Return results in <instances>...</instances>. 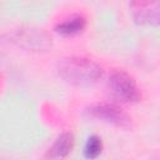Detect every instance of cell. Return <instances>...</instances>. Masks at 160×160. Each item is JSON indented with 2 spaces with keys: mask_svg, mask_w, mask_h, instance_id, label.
<instances>
[{
  "mask_svg": "<svg viewBox=\"0 0 160 160\" xmlns=\"http://www.w3.org/2000/svg\"><path fill=\"white\" fill-rule=\"evenodd\" d=\"M59 75L68 82L78 86H89L101 76V69L91 60L69 58L59 62Z\"/></svg>",
  "mask_w": 160,
  "mask_h": 160,
  "instance_id": "obj_1",
  "label": "cell"
},
{
  "mask_svg": "<svg viewBox=\"0 0 160 160\" xmlns=\"http://www.w3.org/2000/svg\"><path fill=\"white\" fill-rule=\"evenodd\" d=\"M109 88L112 94L122 101L134 102L140 99V92L136 88L135 81L131 76L122 71L111 74V76L109 78Z\"/></svg>",
  "mask_w": 160,
  "mask_h": 160,
  "instance_id": "obj_2",
  "label": "cell"
},
{
  "mask_svg": "<svg viewBox=\"0 0 160 160\" xmlns=\"http://www.w3.org/2000/svg\"><path fill=\"white\" fill-rule=\"evenodd\" d=\"M159 0H131L130 12L132 19L141 25H158Z\"/></svg>",
  "mask_w": 160,
  "mask_h": 160,
  "instance_id": "obj_3",
  "label": "cell"
},
{
  "mask_svg": "<svg viewBox=\"0 0 160 160\" xmlns=\"http://www.w3.org/2000/svg\"><path fill=\"white\" fill-rule=\"evenodd\" d=\"M90 114L96 119L119 126H124L129 122L126 114L114 105H98L90 110Z\"/></svg>",
  "mask_w": 160,
  "mask_h": 160,
  "instance_id": "obj_4",
  "label": "cell"
},
{
  "mask_svg": "<svg viewBox=\"0 0 160 160\" xmlns=\"http://www.w3.org/2000/svg\"><path fill=\"white\" fill-rule=\"evenodd\" d=\"M74 146V138L71 134H62L58 138V140L54 142L52 148L49 150L48 156L56 159V158H64L66 156Z\"/></svg>",
  "mask_w": 160,
  "mask_h": 160,
  "instance_id": "obj_5",
  "label": "cell"
},
{
  "mask_svg": "<svg viewBox=\"0 0 160 160\" xmlns=\"http://www.w3.org/2000/svg\"><path fill=\"white\" fill-rule=\"evenodd\" d=\"M85 28V19L81 16H75L68 19L56 26V31L65 36H71L81 32Z\"/></svg>",
  "mask_w": 160,
  "mask_h": 160,
  "instance_id": "obj_6",
  "label": "cell"
},
{
  "mask_svg": "<svg viewBox=\"0 0 160 160\" xmlns=\"http://www.w3.org/2000/svg\"><path fill=\"white\" fill-rule=\"evenodd\" d=\"M101 149H102V142H101V139L92 135L88 139L86 144H85V148H84V154L86 158L89 159H95L100 155L101 152Z\"/></svg>",
  "mask_w": 160,
  "mask_h": 160,
  "instance_id": "obj_7",
  "label": "cell"
}]
</instances>
